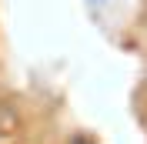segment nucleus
Here are the masks:
<instances>
[{
	"label": "nucleus",
	"instance_id": "obj_1",
	"mask_svg": "<svg viewBox=\"0 0 147 144\" xmlns=\"http://www.w3.org/2000/svg\"><path fill=\"white\" fill-rule=\"evenodd\" d=\"M70 144H94V141H90V137H84V134H77V137H74Z\"/></svg>",
	"mask_w": 147,
	"mask_h": 144
},
{
	"label": "nucleus",
	"instance_id": "obj_2",
	"mask_svg": "<svg viewBox=\"0 0 147 144\" xmlns=\"http://www.w3.org/2000/svg\"><path fill=\"white\" fill-rule=\"evenodd\" d=\"M97 3H100V0H97Z\"/></svg>",
	"mask_w": 147,
	"mask_h": 144
}]
</instances>
